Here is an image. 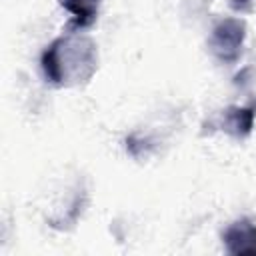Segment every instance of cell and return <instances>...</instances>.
Returning <instances> with one entry per match:
<instances>
[{
    "label": "cell",
    "mask_w": 256,
    "mask_h": 256,
    "mask_svg": "<svg viewBox=\"0 0 256 256\" xmlns=\"http://www.w3.org/2000/svg\"><path fill=\"white\" fill-rule=\"evenodd\" d=\"M96 44L88 36L80 34L78 28L56 38L42 54V72L54 86H74L86 82L96 72Z\"/></svg>",
    "instance_id": "6da1fadb"
},
{
    "label": "cell",
    "mask_w": 256,
    "mask_h": 256,
    "mask_svg": "<svg viewBox=\"0 0 256 256\" xmlns=\"http://www.w3.org/2000/svg\"><path fill=\"white\" fill-rule=\"evenodd\" d=\"M244 36H246V28H244L242 20L224 18L222 22H218L214 26V30L210 34V50L220 62L232 64L240 58Z\"/></svg>",
    "instance_id": "7a4b0ae2"
},
{
    "label": "cell",
    "mask_w": 256,
    "mask_h": 256,
    "mask_svg": "<svg viewBox=\"0 0 256 256\" xmlns=\"http://www.w3.org/2000/svg\"><path fill=\"white\" fill-rule=\"evenodd\" d=\"M256 108L250 106V108H230L226 112V118H224V128L226 132H230L232 136H246L250 130H252V124H254V112Z\"/></svg>",
    "instance_id": "5b68a950"
},
{
    "label": "cell",
    "mask_w": 256,
    "mask_h": 256,
    "mask_svg": "<svg viewBox=\"0 0 256 256\" xmlns=\"http://www.w3.org/2000/svg\"><path fill=\"white\" fill-rule=\"evenodd\" d=\"M60 4L72 14V28H86L96 20L100 0H60Z\"/></svg>",
    "instance_id": "277c9868"
},
{
    "label": "cell",
    "mask_w": 256,
    "mask_h": 256,
    "mask_svg": "<svg viewBox=\"0 0 256 256\" xmlns=\"http://www.w3.org/2000/svg\"><path fill=\"white\" fill-rule=\"evenodd\" d=\"M222 240L230 254H256V224L240 218L224 230Z\"/></svg>",
    "instance_id": "3957f363"
}]
</instances>
